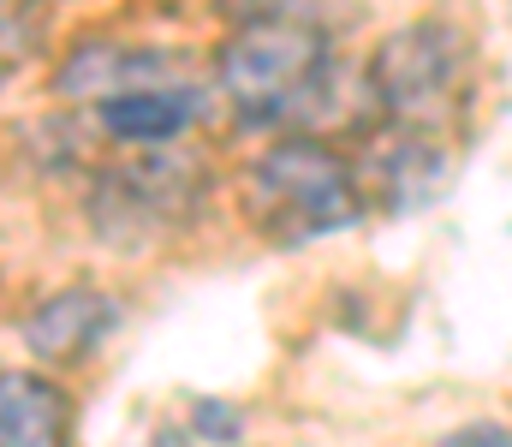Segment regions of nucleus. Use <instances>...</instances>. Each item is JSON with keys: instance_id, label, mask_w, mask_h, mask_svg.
Segmentation results:
<instances>
[{"instance_id": "39448f33", "label": "nucleus", "mask_w": 512, "mask_h": 447, "mask_svg": "<svg viewBox=\"0 0 512 447\" xmlns=\"http://www.w3.org/2000/svg\"><path fill=\"white\" fill-rule=\"evenodd\" d=\"M179 72L161 60V54H143V48H114V42H96V48H78L60 72V90L66 96H84V102H108V96H126L143 84H173Z\"/></svg>"}, {"instance_id": "7ed1b4c3", "label": "nucleus", "mask_w": 512, "mask_h": 447, "mask_svg": "<svg viewBox=\"0 0 512 447\" xmlns=\"http://www.w3.org/2000/svg\"><path fill=\"white\" fill-rule=\"evenodd\" d=\"M459 60H465V42L447 30V24H411V30H393L370 66V84L382 96V108L393 120L417 126V120H435L453 90H459Z\"/></svg>"}, {"instance_id": "1a4fd4ad", "label": "nucleus", "mask_w": 512, "mask_h": 447, "mask_svg": "<svg viewBox=\"0 0 512 447\" xmlns=\"http://www.w3.org/2000/svg\"><path fill=\"white\" fill-rule=\"evenodd\" d=\"M268 6H274V0H221V12H227V18H239V24L268 18Z\"/></svg>"}, {"instance_id": "9b49d317", "label": "nucleus", "mask_w": 512, "mask_h": 447, "mask_svg": "<svg viewBox=\"0 0 512 447\" xmlns=\"http://www.w3.org/2000/svg\"><path fill=\"white\" fill-rule=\"evenodd\" d=\"M0 72H6V66H0Z\"/></svg>"}, {"instance_id": "423d86ee", "label": "nucleus", "mask_w": 512, "mask_h": 447, "mask_svg": "<svg viewBox=\"0 0 512 447\" xmlns=\"http://www.w3.org/2000/svg\"><path fill=\"white\" fill-rule=\"evenodd\" d=\"M114 328V304L102 293H60V298H48L36 316H30V328H24V340H30V352L36 358H84L102 334Z\"/></svg>"}, {"instance_id": "6e6552de", "label": "nucleus", "mask_w": 512, "mask_h": 447, "mask_svg": "<svg viewBox=\"0 0 512 447\" xmlns=\"http://www.w3.org/2000/svg\"><path fill=\"white\" fill-rule=\"evenodd\" d=\"M441 447H512L507 430H489V424H477V430H459V436H447Z\"/></svg>"}, {"instance_id": "0eeeda50", "label": "nucleus", "mask_w": 512, "mask_h": 447, "mask_svg": "<svg viewBox=\"0 0 512 447\" xmlns=\"http://www.w3.org/2000/svg\"><path fill=\"white\" fill-rule=\"evenodd\" d=\"M197 114V96L185 90V78L173 84H143L126 96H108L102 102V126L114 138H137V144H155V138H179Z\"/></svg>"}, {"instance_id": "9d476101", "label": "nucleus", "mask_w": 512, "mask_h": 447, "mask_svg": "<svg viewBox=\"0 0 512 447\" xmlns=\"http://www.w3.org/2000/svg\"><path fill=\"white\" fill-rule=\"evenodd\" d=\"M203 430H221V436H233V430H239V418H233V412H215V406H203Z\"/></svg>"}, {"instance_id": "f03ea898", "label": "nucleus", "mask_w": 512, "mask_h": 447, "mask_svg": "<svg viewBox=\"0 0 512 447\" xmlns=\"http://www.w3.org/2000/svg\"><path fill=\"white\" fill-rule=\"evenodd\" d=\"M251 197L262 221L280 239L340 233L358 221V185L352 173L316 144H280L251 167Z\"/></svg>"}, {"instance_id": "20e7f679", "label": "nucleus", "mask_w": 512, "mask_h": 447, "mask_svg": "<svg viewBox=\"0 0 512 447\" xmlns=\"http://www.w3.org/2000/svg\"><path fill=\"white\" fill-rule=\"evenodd\" d=\"M0 447H72L66 394L30 370L0 376Z\"/></svg>"}, {"instance_id": "f257e3e1", "label": "nucleus", "mask_w": 512, "mask_h": 447, "mask_svg": "<svg viewBox=\"0 0 512 447\" xmlns=\"http://www.w3.org/2000/svg\"><path fill=\"white\" fill-rule=\"evenodd\" d=\"M328 72V42L298 18H256L221 48V90L245 120H286Z\"/></svg>"}]
</instances>
